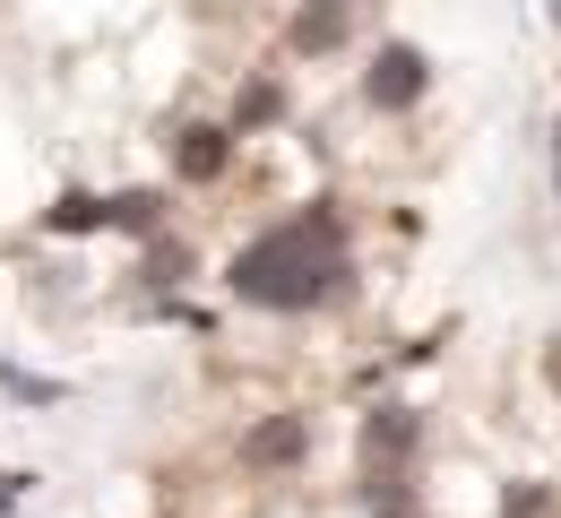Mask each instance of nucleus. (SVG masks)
Listing matches in <instances>:
<instances>
[{"label":"nucleus","instance_id":"13","mask_svg":"<svg viewBox=\"0 0 561 518\" xmlns=\"http://www.w3.org/2000/svg\"><path fill=\"white\" fill-rule=\"evenodd\" d=\"M501 518H553V484H510V493H501Z\"/></svg>","mask_w":561,"mask_h":518},{"label":"nucleus","instance_id":"2","mask_svg":"<svg viewBox=\"0 0 561 518\" xmlns=\"http://www.w3.org/2000/svg\"><path fill=\"white\" fill-rule=\"evenodd\" d=\"M423 87H432V53L423 44H380L371 70H363V104L371 113H415Z\"/></svg>","mask_w":561,"mask_h":518},{"label":"nucleus","instance_id":"4","mask_svg":"<svg viewBox=\"0 0 561 518\" xmlns=\"http://www.w3.org/2000/svg\"><path fill=\"white\" fill-rule=\"evenodd\" d=\"M346 35H354V0H302L294 26H285V53L329 61V53H346Z\"/></svg>","mask_w":561,"mask_h":518},{"label":"nucleus","instance_id":"10","mask_svg":"<svg viewBox=\"0 0 561 518\" xmlns=\"http://www.w3.org/2000/svg\"><path fill=\"white\" fill-rule=\"evenodd\" d=\"M182 277H191V242H164V233H156V242L139 251V286H156V295H173Z\"/></svg>","mask_w":561,"mask_h":518},{"label":"nucleus","instance_id":"8","mask_svg":"<svg viewBox=\"0 0 561 518\" xmlns=\"http://www.w3.org/2000/svg\"><path fill=\"white\" fill-rule=\"evenodd\" d=\"M35 225H44V233H61V242H87V233H104V199H95V191H61Z\"/></svg>","mask_w":561,"mask_h":518},{"label":"nucleus","instance_id":"15","mask_svg":"<svg viewBox=\"0 0 561 518\" xmlns=\"http://www.w3.org/2000/svg\"><path fill=\"white\" fill-rule=\"evenodd\" d=\"M553 173H561V122H553Z\"/></svg>","mask_w":561,"mask_h":518},{"label":"nucleus","instance_id":"12","mask_svg":"<svg viewBox=\"0 0 561 518\" xmlns=\"http://www.w3.org/2000/svg\"><path fill=\"white\" fill-rule=\"evenodd\" d=\"M0 389H9V398H26V406H61V398H70L61 380H44V371H26V364H0Z\"/></svg>","mask_w":561,"mask_h":518},{"label":"nucleus","instance_id":"7","mask_svg":"<svg viewBox=\"0 0 561 518\" xmlns=\"http://www.w3.org/2000/svg\"><path fill=\"white\" fill-rule=\"evenodd\" d=\"M104 233L156 242V233H164V191H113V199H104Z\"/></svg>","mask_w":561,"mask_h":518},{"label":"nucleus","instance_id":"14","mask_svg":"<svg viewBox=\"0 0 561 518\" xmlns=\"http://www.w3.org/2000/svg\"><path fill=\"white\" fill-rule=\"evenodd\" d=\"M380 518H423V510H415V502H407V510H380Z\"/></svg>","mask_w":561,"mask_h":518},{"label":"nucleus","instance_id":"3","mask_svg":"<svg viewBox=\"0 0 561 518\" xmlns=\"http://www.w3.org/2000/svg\"><path fill=\"white\" fill-rule=\"evenodd\" d=\"M415 449H423V415L415 406H371L363 415V467H415Z\"/></svg>","mask_w":561,"mask_h":518},{"label":"nucleus","instance_id":"6","mask_svg":"<svg viewBox=\"0 0 561 518\" xmlns=\"http://www.w3.org/2000/svg\"><path fill=\"white\" fill-rule=\"evenodd\" d=\"M302 449H311V424L302 415H268V424H251L242 458L251 467H302Z\"/></svg>","mask_w":561,"mask_h":518},{"label":"nucleus","instance_id":"5","mask_svg":"<svg viewBox=\"0 0 561 518\" xmlns=\"http://www.w3.org/2000/svg\"><path fill=\"white\" fill-rule=\"evenodd\" d=\"M233 139H242L233 122H191V130L173 139V173H182V182H216V173L233 164Z\"/></svg>","mask_w":561,"mask_h":518},{"label":"nucleus","instance_id":"9","mask_svg":"<svg viewBox=\"0 0 561 518\" xmlns=\"http://www.w3.org/2000/svg\"><path fill=\"white\" fill-rule=\"evenodd\" d=\"M225 122H233V130H268V122H285V87H277V78H251V87L233 95Z\"/></svg>","mask_w":561,"mask_h":518},{"label":"nucleus","instance_id":"11","mask_svg":"<svg viewBox=\"0 0 561 518\" xmlns=\"http://www.w3.org/2000/svg\"><path fill=\"white\" fill-rule=\"evenodd\" d=\"M363 502H371V510H407V502H415L407 467H363Z\"/></svg>","mask_w":561,"mask_h":518},{"label":"nucleus","instance_id":"1","mask_svg":"<svg viewBox=\"0 0 561 518\" xmlns=\"http://www.w3.org/2000/svg\"><path fill=\"white\" fill-rule=\"evenodd\" d=\"M225 286H233V302H251V311H320V302H337L354 286L337 199H311V208H294L285 225H268L251 251H233Z\"/></svg>","mask_w":561,"mask_h":518}]
</instances>
